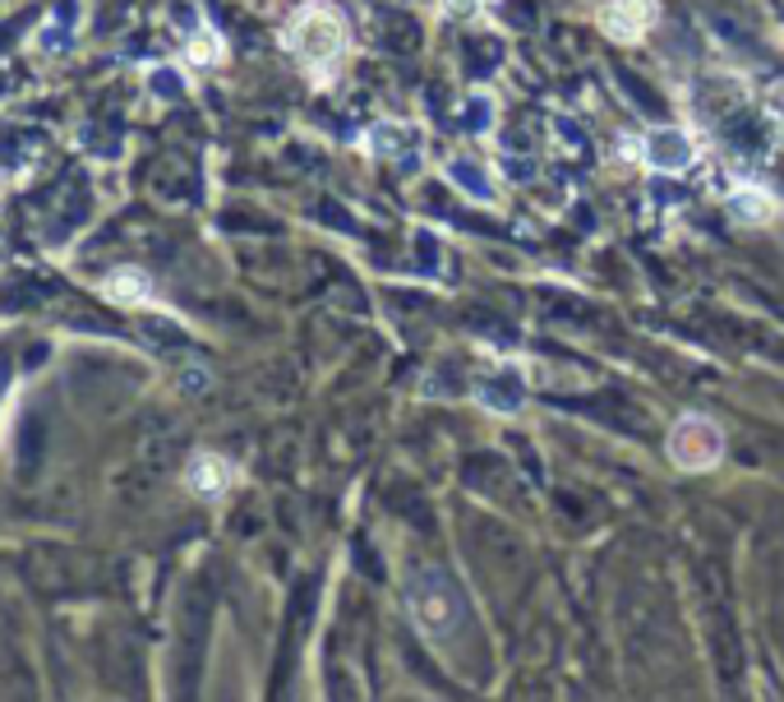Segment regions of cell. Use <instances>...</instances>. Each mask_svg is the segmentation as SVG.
I'll return each mask as SVG.
<instances>
[{
    "instance_id": "6da1fadb",
    "label": "cell",
    "mask_w": 784,
    "mask_h": 702,
    "mask_svg": "<svg viewBox=\"0 0 784 702\" xmlns=\"http://www.w3.org/2000/svg\"><path fill=\"white\" fill-rule=\"evenodd\" d=\"M286 46L296 51L309 74L328 80V74L337 70V61L347 56V29L332 10H305L300 23H292V33H286Z\"/></svg>"
},
{
    "instance_id": "7a4b0ae2",
    "label": "cell",
    "mask_w": 784,
    "mask_h": 702,
    "mask_svg": "<svg viewBox=\"0 0 784 702\" xmlns=\"http://www.w3.org/2000/svg\"><path fill=\"white\" fill-rule=\"evenodd\" d=\"M669 458H674V467H684V472H711V467L724 458L720 426L706 421V416H697V411L678 416L674 430H669Z\"/></svg>"
},
{
    "instance_id": "3957f363",
    "label": "cell",
    "mask_w": 784,
    "mask_h": 702,
    "mask_svg": "<svg viewBox=\"0 0 784 702\" xmlns=\"http://www.w3.org/2000/svg\"><path fill=\"white\" fill-rule=\"evenodd\" d=\"M411 619L421 624V633L443 638L457 624V587L443 574H421L411 583Z\"/></svg>"
},
{
    "instance_id": "277c9868",
    "label": "cell",
    "mask_w": 784,
    "mask_h": 702,
    "mask_svg": "<svg viewBox=\"0 0 784 702\" xmlns=\"http://www.w3.org/2000/svg\"><path fill=\"white\" fill-rule=\"evenodd\" d=\"M600 29L614 42H642L656 29V0H610L605 14H600Z\"/></svg>"
},
{
    "instance_id": "5b68a950",
    "label": "cell",
    "mask_w": 784,
    "mask_h": 702,
    "mask_svg": "<svg viewBox=\"0 0 784 702\" xmlns=\"http://www.w3.org/2000/svg\"><path fill=\"white\" fill-rule=\"evenodd\" d=\"M642 158L656 171L678 176V171H688L697 163V148H692V139L684 135V129H650L646 144H642Z\"/></svg>"
},
{
    "instance_id": "8992f818",
    "label": "cell",
    "mask_w": 784,
    "mask_h": 702,
    "mask_svg": "<svg viewBox=\"0 0 784 702\" xmlns=\"http://www.w3.org/2000/svg\"><path fill=\"white\" fill-rule=\"evenodd\" d=\"M231 467L222 462V458H213V453H208V458H194V467H190V485L199 490V495H222V490L231 485Z\"/></svg>"
},
{
    "instance_id": "52a82bcc",
    "label": "cell",
    "mask_w": 784,
    "mask_h": 702,
    "mask_svg": "<svg viewBox=\"0 0 784 702\" xmlns=\"http://www.w3.org/2000/svg\"><path fill=\"white\" fill-rule=\"evenodd\" d=\"M415 144H421V135H415V129H406V125L383 121V125L370 129V148L388 153V158H398V153H406V148H415Z\"/></svg>"
},
{
    "instance_id": "ba28073f",
    "label": "cell",
    "mask_w": 784,
    "mask_h": 702,
    "mask_svg": "<svg viewBox=\"0 0 784 702\" xmlns=\"http://www.w3.org/2000/svg\"><path fill=\"white\" fill-rule=\"evenodd\" d=\"M729 208L743 218V222H771V213H775V203L756 190V186H743V195H734L729 199Z\"/></svg>"
},
{
    "instance_id": "9c48e42d",
    "label": "cell",
    "mask_w": 784,
    "mask_h": 702,
    "mask_svg": "<svg viewBox=\"0 0 784 702\" xmlns=\"http://www.w3.org/2000/svg\"><path fill=\"white\" fill-rule=\"evenodd\" d=\"M448 176L453 180H462V186H466V195H476V199H489V171H480V167H470V163H453L448 167Z\"/></svg>"
},
{
    "instance_id": "30bf717a",
    "label": "cell",
    "mask_w": 784,
    "mask_h": 702,
    "mask_svg": "<svg viewBox=\"0 0 784 702\" xmlns=\"http://www.w3.org/2000/svg\"><path fill=\"white\" fill-rule=\"evenodd\" d=\"M107 292H112V296H148V282L135 277V273H120V277L107 282Z\"/></svg>"
},
{
    "instance_id": "8fae6325",
    "label": "cell",
    "mask_w": 784,
    "mask_h": 702,
    "mask_svg": "<svg viewBox=\"0 0 784 702\" xmlns=\"http://www.w3.org/2000/svg\"><path fill=\"white\" fill-rule=\"evenodd\" d=\"M485 6V0H443V14H470V10H480Z\"/></svg>"
}]
</instances>
